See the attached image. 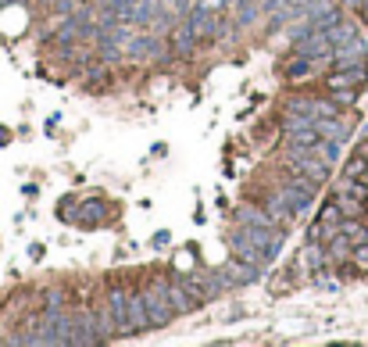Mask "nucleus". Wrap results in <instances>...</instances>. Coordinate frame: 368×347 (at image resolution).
<instances>
[{"label":"nucleus","instance_id":"1a4fd4ad","mask_svg":"<svg viewBox=\"0 0 368 347\" xmlns=\"http://www.w3.org/2000/svg\"><path fill=\"white\" fill-rule=\"evenodd\" d=\"M315 69H318V61L304 57V54H297V50L283 61V76H286L290 83H308V79L315 76Z\"/></svg>","mask_w":368,"mask_h":347},{"label":"nucleus","instance_id":"39448f33","mask_svg":"<svg viewBox=\"0 0 368 347\" xmlns=\"http://www.w3.org/2000/svg\"><path fill=\"white\" fill-rule=\"evenodd\" d=\"M315 190H318V183H311V179H304V176H297L293 183H286L283 186V197H286V204L300 215V211H308V204H311V197H315Z\"/></svg>","mask_w":368,"mask_h":347},{"label":"nucleus","instance_id":"0eeeda50","mask_svg":"<svg viewBox=\"0 0 368 347\" xmlns=\"http://www.w3.org/2000/svg\"><path fill=\"white\" fill-rule=\"evenodd\" d=\"M222 283H226V287H247V283H258L261 279V265H251V262H229L222 272Z\"/></svg>","mask_w":368,"mask_h":347},{"label":"nucleus","instance_id":"f3484780","mask_svg":"<svg viewBox=\"0 0 368 347\" xmlns=\"http://www.w3.org/2000/svg\"><path fill=\"white\" fill-rule=\"evenodd\" d=\"M315 125H318V136L322 140H347L351 136V125L340 118V115H332V118H315Z\"/></svg>","mask_w":368,"mask_h":347},{"label":"nucleus","instance_id":"b1692460","mask_svg":"<svg viewBox=\"0 0 368 347\" xmlns=\"http://www.w3.org/2000/svg\"><path fill=\"white\" fill-rule=\"evenodd\" d=\"M318 218H322V222H344V211H340V204H336V197H329V201L322 204Z\"/></svg>","mask_w":368,"mask_h":347},{"label":"nucleus","instance_id":"4be33fe9","mask_svg":"<svg viewBox=\"0 0 368 347\" xmlns=\"http://www.w3.org/2000/svg\"><path fill=\"white\" fill-rule=\"evenodd\" d=\"M89 76H86V90H104L108 83H111V72H108V61H104V65H94V69H86Z\"/></svg>","mask_w":368,"mask_h":347},{"label":"nucleus","instance_id":"6ab92c4d","mask_svg":"<svg viewBox=\"0 0 368 347\" xmlns=\"http://www.w3.org/2000/svg\"><path fill=\"white\" fill-rule=\"evenodd\" d=\"M236 222H240V226H275V218L268 215V208L243 204V208L236 211Z\"/></svg>","mask_w":368,"mask_h":347},{"label":"nucleus","instance_id":"ddd939ff","mask_svg":"<svg viewBox=\"0 0 368 347\" xmlns=\"http://www.w3.org/2000/svg\"><path fill=\"white\" fill-rule=\"evenodd\" d=\"M104 218H108V204H104L101 197L79 201V211H75V222H79V226H101Z\"/></svg>","mask_w":368,"mask_h":347},{"label":"nucleus","instance_id":"6e6552de","mask_svg":"<svg viewBox=\"0 0 368 347\" xmlns=\"http://www.w3.org/2000/svg\"><path fill=\"white\" fill-rule=\"evenodd\" d=\"M329 269V255H325V243H311L297 255V272H325Z\"/></svg>","mask_w":368,"mask_h":347},{"label":"nucleus","instance_id":"dca6fc26","mask_svg":"<svg viewBox=\"0 0 368 347\" xmlns=\"http://www.w3.org/2000/svg\"><path fill=\"white\" fill-rule=\"evenodd\" d=\"M158 15H161V4H158V0H136L133 11H129V22H133L136 29H147V25H154Z\"/></svg>","mask_w":368,"mask_h":347},{"label":"nucleus","instance_id":"7c9ffc66","mask_svg":"<svg viewBox=\"0 0 368 347\" xmlns=\"http://www.w3.org/2000/svg\"><path fill=\"white\" fill-rule=\"evenodd\" d=\"M8 140H11V133L4 129V125H0V143H8Z\"/></svg>","mask_w":368,"mask_h":347},{"label":"nucleus","instance_id":"412c9836","mask_svg":"<svg viewBox=\"0 0 368 347\" xmlns=\"http://www.w3.org/2000/svg\"><path fill=\"white\" fill-rule=\"evenodd\" d=\"M332 236H340V222H322L318 218V222L308 226V240L311 243H329Z\"/></svg>","mask_w":368,"mask_h":347},{"label":"nucleus","instance_id":"20e7f679","mask_svg":"<svg viewBox=\"0 0 368 347\" xmlns=\"http://www.w3.org/2000/svg\"><path fill=\"white\" fill-rule=\"evenodd\" d=\"M368 83V61L361 65H336L329 76H325V90L336 93V90H361Z\"/></svg>","mask_w":368,"mask_h":347},{"label":"nucleus","instance_id":"2eb2a0df","mask_svg":"<svg viewBox=\"0 0 368 347\" xmlns=\"http://www.w3.org/2000/svg\"><path fill=\"white\" fill-rule=\"evenodd\" d=\"M129 326H133V333L154 330V323H150V311H147V301H143V290L129 297Z\"/></svg>","mask_w":368,"mask_h":347},{"label":"nucleus","instance_id":"4468645a","mask_svg":"<svg viewBox=\"0 0 368 347\" xmlns=\"http://www.w3.org/2000/svg\"><path fill=\"white\" fill-rule=\"evenodd\" d=\"M332 61L336 65H361L365 61V43L358 36H351L347 43H336L332 47Z\"/></svg>","mask_w":368,"mask_h":347},{"label":"nucleus","instance_id":"7ed1b4c3","mask_svg":"<svg viewBox=\"0 0 368 347\" xmlns=\"http://www.w3.org/2000/svg\"><path fill=\"white\" fill-rule=\"evenodd\" d=\"M186 25L193 29V36H197L200 43H211V40L222 36V15L211 11V8H204V4H197V8L186 15Z\"/></svg>","mask_w":368,"mask_h":347},{"label":"nucleus","instance_id":"5701e85b","mask_svg":"<svg viewBox=\"0 0 368 347\" xmlns=\"http://www.w3.org/2000/svg\"><path fill=\"white\" fill-rule=\"evenodd\" d=\"M268 290H272V297L290 294V290H293V276H290V269H283V272H272V279H268Z\"/></svg>","mask_w":368,"mask_h":347},{"label":"nucleus","instance_id":"f257e3e1","mask_svg":"<svg viewBox=\"0 0 368 347\" xmlns=\"http://www.w3.org/2000/svg\"><path fill=\"white\" fill-rule=\"evenodd\" d=\"M286 165H290V172H293V176H304V179L318 183V186L329 179V162H325L322 154H315V150H297V147H290Z\"/></svg>","mask_w":368,"mask_h":347},{"label":"nucleus","instance_id":"a878e982","mask_svg":"<svg viewBox=\"0 0 368 347\" xmlns=\"http://www.w3.org/2000/svg\"><path fill=\"white\" fill-rule=\"evenodd\" d=\"M351 265L358 269V276H361V272H368V240H365V243H358V247L351 250Z\"/></svg>","mask_w":368,"mask_h":347},{"label":"nucleus","instance_id":"bb28decb","mask_svg":"<svg viewBox=\"0 0 368 347\" xmlns=\"http://www.w3.org/2000/svg\"><path fill=\"white\" fill-rule=\"evenodd\" d=\"M75 211H79V201H75V197H61V201H57V218L75 222Z\"/></svg>","mask_w":368,"mask_h":347},{"label":"nucleus","instance_id":"f8f14e48","mask_svg":"<svg viewBox=\"0 0 368 347\" xmlns=\"http://www.w3.org/2000/svg\"><path fill=\"white\" fill-rule=\"evenodd\" d=\"M108 308H111V315H115L118 330H122V333H133V326H129V294L122 290V287H115V290L108 294Z\"/></svg>","mask_w":368,"mask_h":347},{"label":"nucleus","instance_id":"2f4dec72","mask_svg":"<svg viewBox=\"0 0 368 347\" xmlns=\"http://www.w3.org/2000/svg\"><path fill=\"white\" fill-rule=\"evenodd\" d=\"M365 18H368V0H365Z\"/></svg>","mask_w":368,"mask_h":347},{"label":"nucleus","instance_id":"cd10ccee","mask_svg":"<svg viewBox=\"0 0 368 347\" xmlns=\"http://www.w3.org/2000/svg\"><path fill=\"white\" fill-rule=\"evenodd\" d=\"M193 262H197V250L193 247H186V250H179V255H175V272H190L193 269Z\"/></svg>","mask_w":368,"mask_h":347},{"label":"nucleus","instance_id":"a211bd4d","mask_svg":"<svg viewBox=\"0 0 368 347\" xmlns=\"http://www.w3.org/2000/svg\"><path fill=\"white\" fill-rule=\"evenodd\" d=\"M233 255H236L240 262H251V265H261V269L268 265V262H265V255H261V250H258V247H254L251 240H243L240 233H233Z\"/></svg>","mask_w":368,"mask_h":347},{"label":"nucleus","instance_id":"393cba45","mask_svg":"<svg viewBox=\"0 0 368 347\" xmlns=\"http://www.w3.org/2000/svg\"><path fill=\"white\" fill-rule=\"evenodd\" d=\"M61 311H65V294H61V290H47L43 315H61Z\"/></svg>","mask_w":368,"mask_h":347},{"label":"nucleus","instance_id":"c756f323","mask_svg":"<svg viewBox=\"0 0 368 347\" xmlns=\"http://www.w3.org/2000/svg\"><path fill=\"white\" fill-rule=\"evenodd\" d=\"M150 243H154V247H165V243H168V233H154V240H150Z\"/></svg>","mask_w":368,"mask_h":347},{"label":"nucleus","instance_id":"9d476101","mask_svg":"<svg viewBox=\"0 0 368 347\" xmlns=\"http://www.w3.org/2000/svg\"><path fill=\"white\" fill-rule=\"evenodd\" d=\"M129 57H136V61H154V57H161V40H158L154 33L133 36V40H129Z\"/></svg>","mask_w":368,"mask_h":347},{"label":"nucleus","instance_id":"9b49d317","mask_svg":"<svg viewBox=\"0 0 368 347\" xmlns=\"http://www.w3.org/2000/svg\"><path fill=\"white\" fill-rule=\"evenodd\" d=\"M197 43H200V40L193 36V29H190L186 22L172 29V43H168V47L175 50V57H193V54H197Z\"/></svg>","mask_w":368,"mask_h":347},{"label":"nucleus","instance_id":"c85d7f7f","mask_svg":"<svg viewBox=\"0 0 368 347\" xmlns=\"http://www.w3.org/2000/svg\"><path fill=\"white\" fill-rule=\"evenodd\" d=\"M332 101L340 104V108H351V104L358 101V90H336V93H332Z\"/></svg>","mask_w":368,"mask_h":347},{"label":"nucleus","instance_id":"f03ea898","mask_svg":"<svg viewBox=\"0 0 368 347\" xmlns=\"http://www.w3.org/2000/svg\"><path fill=\"white\" fill-rule=\"evenodd\" d=\"M150 287H154V290H161L165 297H168V304H172V311L175 315H190V311H197L200 308V301L186 290V287H182V279L175 276V279H154V283H150Z\"/></svg>","mask_w":368,"mask_h":347},{"label":"nucleus","instance_id":"aec40b11","mask_svg":"<svg viewBox=\"0 0 368 347\" xmlns=\"http://www.w3.org/2000/svg\"><path fill=\"white\" fill-rule=\"evenodd\" d=\"M332 197H336V204H340L344 218H361V215H365V197H354V194H347V190H336Z\"/></svg>","mask_w":368,"mask_h":347},{"label":"nucleus","instance_id":"423d86ee","mask_svg":"<svg viewBox=\"0 0 368 347\" xmlns=\"http://www.w3.org/2000/svg\"><path fill=\"white\" fill-rule=\"evenodd\" d=\"M143 301H147V311H150V323H154V330H161V326H168V323L179 319V315L172 311V304H168V297H165L161 290L147 287V290H143Z\"/></svg>","mask_w":368,"mask_h":347}]
</instances>
